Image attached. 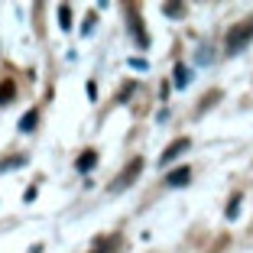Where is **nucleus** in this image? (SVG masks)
<instances>
[{
    "mask_svg": "<svg viewBox=\"0 0 253 253\" xmlns=\"http://www.w3.org/2000/svg\"><path fill=\"white\" fill-rule=\"evenodd\" d=\"M247 42H253V16H247V20H240L237 26L227 30V52L231 55L247 49Z\"/></svg>",
    "mask_w": 253,
    "mask_h": 253,
    "instance_id": "nucleus-1",
    "label": "nucleus"
},
{
    "mask_svg": "<svg viewBox=\"0 0 253 253\" xmlns=\"http://www.w3.org/2000/svg\"><path fill=\"white\" fill-rule=\"evenodd\" d=\"M140 172H143V159L136 156V159H130V163L124 166V172H120L117 179H114L111 185H107V192H111V195H120L124 188H130L136 179H140Z\"/></svg>",
    "mask_w": 253,
    "mask_h": 253,
    "instance_id": "nucleus-2",
    "label": "nucleus"
},
{
    "mask_svg": "<svg viewBox=\"0 0 253 253\" xmlns=\"http://www.w3.org/2000/svg\"><path fill=\"white\" fill-rule=\"evenodd\" d=\"M126 30H130V36H133V42L140 45V49H146V45H149L146 26H143V20H140V13H136V7H126Z\"/></svg>",
    "mask_w": 253,
    "mask_h": 253,
    "instance_id": "nucleus-3",
    "label": "nucleus"
},
{
    "mask_svg": "<svg viewBox=\"0 0 253 253\" xmlns=\"http://www.w3.org/2000/svg\"><path fill=\"white\" fill-rule=\"evenodd\" d=\"M185 149H192V140H188V136H182V140H175V143H172V146H169V149L163 153V166H169L172 159H179L182 153H185Z\"/></svg>",
    "mask_w": 253,
    "mask_h": 253,
    "instance_id": "nucleus-4",
    "label": "nucleus"
},
{
    "mask_svg": "<svg viewBox=\"0 0 253 253\" xmlns=\"http://www.w3.org/2000/svg\"><path fill=\"white\" fill-rule=\"evenodd\" d=\"M188 179H192V169L188 166H179L175 172H169V185H188Z\"/></svg>",
    "mask_w": 253,
    "mask_h": 253,
    "instance_id": "nucleus-5",
    "label": "nucleus"
},
{
    "mask_svg": "<svg viewBox=\"0 0 253 253\" xmlns=\"http://www.w3.org/2000/svg\"><path fill=\"white\" fill-rule=\"evenodd\" d=\"M94 163H97V153H94V149H84L82 156H78V172H91Z\"/></svg>",
    "mask_w": 253,
    "mask_h": 253,
    "instance_id": "nucleus-6",
    "label": "nucleus"
},
{
    "mask_svg": "<svg viewBox=\"0 0 253 253\" xmlns=\"http://www.w3.org/2000/svg\"><path fill=\"white\" fill-rule=\"evenodd\" d=\"M188 82H192L188 68H185V65H175V72H172V84H175V88H185Z\"/></svg>",
    "mask_w": 253,
    "mask_h": 253,
    "instance_id": "nucleus-7",
    "label": "nucleus"
},
{
    "mask_svg": "<svg viewBox=\"0 0 253 253\" xmlns=\"http://www.w3.org/2000/svg\"><path fill=\"white\" fill-rule=\"evenodd\" d=\"M13 94H16V84L10 82H0V104H10V101H13Z\"/></svg>",
    "mask_w": 253,
    "mask_h": 253,
    "instance_id": "nucleus-8",
    "label": "nucleus"
},
{
    "mask_svg": "<svg viewBox=\"0 0 253 253\" xmlns=\"http://www.w3.org/2000/svg\"><path fill=\"white\" fill-rule=\"evenodd\" d=\"M36 120H39V114H36V111H30V114H26V117L20 120V130H23V133H30L33 126H36Z\"/></svg>",
    "mask_w": 253,
    "mask_h": 253,
    "instance_id": "nucleus-9",
    "label": "nucleus"
},
{
    "mask_svg": "<svg viewBox=\"0 0 253 253\" xmlns=\"http://www.w3.org/2000/svg\"><path fill=\"white\" fill-rule=\"evenodd\" d=\"M59 26H62V30H72V10H68L65 3L59 7Z\"/></svg>",
    "mask_w": 253,
    "mask_h": 253,
    "instance_id": "nucleus-10",
    "label": "nucleus"
},
{
    "mask_svg": "<svg viewBox=\"0 0 253 253\" xmlns=\"http://www.w3.org/2000/svg\"><path fill=\"white\" fill-rule=\"evenodd\" d=\"M13 166H23V156H7V159H0V172L13 169Z\"/></svg>",
    "mask_w": 253,
    "mask_h": 253,
    "instance_id": "nucleus-11",
    "label": "nucleus"
},
{
    "mask_svg": "<svg viewBox=\"0 0 253 253\" xmlns=\"http://www.w3.org/2000/svg\"><path fill=\"white\" fill-rule=\"evenodd\" d=\"M163 10L169 16H182V13H185V7H182V3H163Z\"/></svg>",
    "mask_w": 253,
    "mask_h": 253,
    "instance_id": "nucleus-12",
    "label": "nucleus"
},
{
    "mask_svg": "<svg viewBox=\"0 0 253 253\" xmlns=\"http://www.w3.org/2000/svg\"><path fill=\"white\" fill-rule=\"evenodd\" d=\"M237 208H240L237 201H231V205H227V217H237Z\"/></svg>",
    "mask_w": 253,
    "mask_h": 253,
    "instance_id": "nucleus-13",
    "label": "nucleus"
}]
</instances>
